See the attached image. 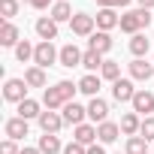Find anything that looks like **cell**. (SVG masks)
Here are the masks:
<instances>
[{"label":"cell","instance_id":"1","mask_svg":"<svg viewBox=\"0 0 154 154\" xmlns=\"http://www.w3.org/2000/svg\"><path fill=\"white\" fill-rule=\"evenodd\" d=\"M57 60H60V48H54V42H39V45H36V51H33V66L48 69V66L57 63Z\"/></svg>","mask_w":154,"mask_h":154},{"label":"cell","instance_id":"2","mask_svg":"<svg viewBox=\"0 0 154 154\" xmlns=\"http://www.w3.org/2000/svg\"><path fill=\"white\" fill-rule=\"evenodd\" d=\"M3 100L6 103H24L27 100V82L24 79H6V85H3Z\"/></svg>","mask_w":154,"mask_h":154},{"label":"cell","instance_id":"3","mask_svg":"<svg viewBox=\"0 0 154 154\" xmlns=\"http://www.w3.org/2000/svg\"><path fill=\"white\" fill-rule=\"evenodd\" d=\"M94 27H97V18H94V15H88V12H75V15H72V21H69V30H72L75 36H91V33H94Z\"/></svg>","mask_w":154,"mask_h":154},{"label":"cell","instance_id":"4","mask_svg":"<svg viewBox=\"0 0 154 154\" xmlns=\"http://www.w3.org/2000/svg\"><path fill=\"white\" fill-rule=\"evenodd\" d=\"M60 115H63V121L66 124H72V127H79V124H85V118H88V106H82V103H66L63 109H60Z\"/></svg>","mask_w":154,"mask_h":154},{"label":"cell","instance_id":"5","mask_svg":"<svg viewBox=\"0 0 154 154\" xmlns=\"http://www.w3.org/2000/svg\"><path fill=\"white\" fill-rule=\"evenodd\" d=\"M127 66H130V79L133 82H148L154 75V63H148L145 57H133Z\"/></svg>","mask_w":154,"mask_h":154},{"label":"cell","instance_id":"6","mask_svg":"<svg viewBox=\"0 0 154 154\" xmlns=\"http://www.w3.org/2000/svg\"><path fill=\"white\" fill-rule=\"evenodd\" d=\"M124 33H130V36H136V33H142V27H145V21H142V9H133V12H124L121 15V24H118Z\"/></svg>","mask_w":154,"mask_h":154},{"label":"cell","instance_id":"7","mask_svg":"<svg viewBox=\"0 0 154 154\" xmlns=\"http://www.w3.org/2000/svg\"><path fill=\"white\" fill-rule=\"evenodd\" d=\"M36 121H39L42 133H54V136H57V133H60V127L66 124V121H63V115H60V112H51V109H45Z\"/></svg>","mask_w":154,"mask_h":154},{"label":"cell","instance_id":"8","mask_svg":"<svg viewBox=\"0 0 154 154\" xmlns=\"http://www.w3.org/2000/svg\"><path fill=\"white\" fill-rule=\"evenodd\" d=\"M112 97H115L118 103H133V97H136L133 79H118V82H112Z\"/></svg>","mask_w":154,"mask_h":154},{"label":"cell","instance_id":"9","mask_svg":"<svg viewBox=\"0 0 154 154\" xmlns=\"http://www.w3.org/2000/svg\"><path fill=\"white\" fill-rule=\"evenodd\" d=\"M133 112L136 115H145V118H151V112H154V94L151 91H136V97H133Z\"/></svg>","mask_w":154,"mask_h":154},{"label":"cell","instance_id":"10","mask_svg":"<svg viewBox=\"0 0 154 154\" xmlns=\"http://www.w3.org/2000/svg\"><path fill=\"white\" fill-rule=\"evenodd\" d=\"M88 118L100 127L103 121H109V103L106 100H100V97H91V103H88Z\"/></svg>","mask_w":154,"mask_h":154},{"label":"cell","instance_id":"11","mask_svg":"<svg viewBox=\"0 0 154 154\" xmlns=\"http://www.w3.org/2000/svg\"><path fill=\"white\" fill-rule=\"evenodd\" d=\"M36 36H39V42H51V39H57V21L54 18H36Z\"/></svg>","mask_w":154,"mask_h":154},{"label":"cell","instance_id":"12","mask_svg":"<svg viewBox=\"0 0 154 154\" xmlns=\"http://www.w3.org/2000/svg\"><path fill=\"white\" fill-rule=\"evenodd\" d=\"M118 136H121V124H115V121H103L97 127V142L100 145H112Z\"/></svg>","mask_w":154,"mask_h":154},{"label":"cell","instance_id":"13","mask_svg":"<svg viewBox=\"0 0 154 154\" xmlns=\"http://www.w3.org/2000/svg\"><path fill=\"white\" fill-rule=\"evenodd\" d=\"M18 42H21V30H18L12 21H3V24H0V45L15 48Z\"/></svg>","mask_w":154,"mask_h":154},{"label":"cell","instance_id":"14","mask_svg":"<svg viewBox=\"0 0 154 154\" xmlns=\"http://www.w3.org/2000/svg\"><path fill=\"white\" fill-rule=\"evenodd\" d=\"M88 48H91V51L106 54V51H112V36H109L106 30H94V33L88 36Z\"/></svg>","mask_w":154,"mask_h":154},{"label":"cell","instance_id":"15","mask_svg":"<svg viewBox=\"0 0 154 154\" xmlns=\"http://www.w3.org/2000/svg\"><path fill=\"white\" fill-rule=\"evenodd\" d=\"M42 106H45V109H51V112H57V109H63V106H66V97L57 91V85H51V88H45V91H42Z\"/></svg>","mask_w":154,"mask_h":154},{"label":"cell","instance_id":"16","mask_svg":"<svg viewBox=\"0 0 154 154\" xmlns=\"http://www.w3.org/2000/svg\"><path fill=\"white\" fill-rule=\"evenodd\" d=\"M3 133H6V139H15V142H18V139L27 136V121L15 115V118H9V121L3 124Z\"/></svg>","mask_w":154,"mask_h":154},{"label":"cell","instance_id":"17","mask_svg":"<svg viewBox=\"0 0 154 154\" xmlns=\"http://www.w3.org/2000/svg\"><path fill=\"white\" fill-rule=\"evenodd\" d=\"M82 54H85V51H79V48L69 42V45H63V48H60V60H57V63H60V66H66V69L82 66Z\"/></svg>","mask_w":154,"mask_h":154},{"label":"cell","instance_id":"18","mask_svg":"<svg viewBox=\"0 0 154 154\" xmlns=\"http://www.w3.org/2000/svg\"><path fill=\"white\" fill-rule=\"evenodd\" d=\"M72 142H79V145H94L97 142V127L94 124H79L75 127V133H72Z\"/></svg>","mask_w":154,"mask_h":154},{"label":"cell","instance_id":"19","mask_svg":"<svg viewBox=\"0 0 154 154\" xmlns=\"http://www.w3.org/2000/svg\"><path fill=\"white\" fill-rule=\"evenodd\" d=\"M94 18H97V27H100V30H106V33H109L112 27H118V24H121V15H118L115 9H100Z\"/></svg>","mask_w":154,"mask_h":154},{"label":"cell","instance_id":"20","mask_svg":"<svg viewBox=\"0 0 154 154\" xmlns=\"http://www.w3.org/2000/svg\"><path fill=\"white\" fill-rule=\"evenodd\" d=\"M24 82H27V88H45V85H48L45 69H42V66H27V69H24Z\"/></svg>","mask_w":154,"mask_h":154},{"label":"cell","instance_id":"21","mask_svg":"<svg viewBox=\"0 0 154 154\" xmlns=\"http://www.w3.org/2000/svg\"><path fill=\"white\" fill-rule=\"evenodd\" d=\"M100 85H103V79H100V75H94V72H88V75H82V79H79V91L88 94V97H97V94H100Z\"/></svg>","mask_w":154,"mask_h":154},{"label":"cell","instance_id":"22","mask_svg":"<svg viewBox=\"0 0 154 154\" xmlns=\"http://www.w3.org/2000/svg\"><path fill=\"white\" fill-rule=\"evenodd\" d=\"M139 127H142V118L136 115V112H127L124 118H121V133L130 139V136H139Z\"/></svg>","mask_w":154,"mask_h":154},{"label":"cell","instance_id":"23","mask_svg":"<svg viewBox=\"0 0 154 154\" xmlns=\"http://www.w3.org/2000/svg\"><path fill=\"white\" fill-rule=\"evenodd\" d=\"M36 148H39L42 154H57V151H63V145H60V139H57L54 133H42L39 142H36Z\"/></svg>","mask_w":154,"mask_h":154},{"label":"cell","instance_id":"24","mask_svg":"<svg viewBox=\"0 0 154 154\" xmlns=\"http://www.w3.org/2000/svg\"><path fill=\"white\" fill-rule=\"evenodd\" d=\"M72 15H75V12H72V6L66 3V0H57V3L51 6V12H48V18H54L57 24H60V21H72Z\"/></svg>","mask_w":154,"mask_h":154},{"label":"cell","instance_id":"25","mask_svg":"<svg viewBox=\"0 0 154 154\" xmlns=\"http://www.w3.org/2000/svg\"><path fill=\"white\" fill-rule=\"evenodd\" d=\"M148 48H151V39H148L145 33L130 36V54H133V57H145V54H148Z\"/></svg>","mask_w":154,"mask_h":154},{"label":"cell","instance_id":"26","mask_svg":"<svg viewBox=\"0 0 154 154\" xmlns=\"http://www.w3.org/2000/svg\"><path fill=\"white\" fill-rule=\"evenodd\" d=\"M103 63H106V57H103L100 51H91V48H88V51L82 54V66H85L88 72H97V69H103Z\"/></svg>","mask_w":154,"mask_h":154},{"label":"cell","instance_id":"27","mask_svg":"<svg viewBox=\"0 0 154 154\" xmlns=\"http://www.w3.org/2000/svg\"><path fill=\"white\" fill-rule=\"evenodd\" d=\"M42 115V109H39V103L36 100H24V103H18V118H24V121H30V118H39Z\"/></svg>","mask_w":154,"mask_h":154},{"label":"cell","instance_id":"28","mask_svg":"<svg viewBox=\"0 0 154 154\" xmlns=\"http://www.w3.org/2000/svg\"><path fill=\"white\" fill-rule=\"evenodd\" d=\"M100 79H106V82H118V79H121V63H118V60H106L103 69H100Z\"/></svg>","mask_w":154,"mask_h":154},{"label":"cell","instance_id":"29","mask_svg":"<svg viewBox=\"0 0 154 154\" xmlns=\"http://www.w3.org/2000/svg\"><path fill=\"white\" fill-rule=\"evenodd\" d=\"M124 154H148V139H142V136H130Z\"/></svg>","mask_w":154,"mask_h":154},{"label":"cell","instance_id":"30","mask_svg":"<svg viewBox=\"0 0 154 154\" xmlns=\"http://www.w3.org/2000/svg\"><path fill=\"white\" fill-rule=\"evenodd\" d=\"M33 51H36V45H30L27 39H21V42L15 45V57H18L21 63H27V60H33Z\"/></svg>","mask_w":154,"mask_h":154},{"label":"cell","instance_id":"31","mask_svg":"<svg viewBox=\"0 0 154 154\" xmlns=\"http://www.w3.org/2000/svg\"><path fill=\"white\" fill-rule=\"evenodd\" d=\"M0 15L3 21H12L18 15V0H0Z\"/></svg>","mask_w":154,"mask_h":154},{"label":"cell","instance_id":"32","mask_svg":"<svg viewBox=\"0 0 154 154\" xmlns=\"http://www.w3.org/2000/svg\"><path fill=\"white\" fill-rule=\"evenodd\" d=\"M139 136H142V139H148V142H154V115H151V118H142Z\"/></svg>","mask_w":154,"mask_h":154},{"label":"cell","instance_id":"33","mask_svg":"<svg viewBox=\"0 0 154 154\" xmlns=\"http://www.w3.org/2000/svg\"><path fill=\"white\" fill-rule=\"evenodd\" d=\"M0 154H21V148H18L15 139H3V145H0Z\"/></svg>","mask_w":154,"mask_h":154},{"label":"cell","instance_id":"34","mask_svg":"<svg viewBox=\"0 0 154 154\" xmlns=\"http://www.w3.org/2000/svg\"><path fill=\"white\" fill-rule=\"evenodd\" d=\"M63 154H88V148L79 142H69V145H63Z\"/></svg>","mask_w":154,"mask_h":154},{"label":"cell","instance_id":"35","mask_svg":"<svg viewBox=\"0 0 154 154\" xmlns=\"http://www.w3.org/2000/svg\"><path fill=\"white\" fill-rule=\"evenodd\" d=\"M30 6H33V9H48V6H54V0H33Z\"/></svg>","mask_w":154,"mask_h":154},{"label":"cell","instance_id":"36","mask_svg":"<svg viewBox=\"0 0 154 154\" xmlns=\"http://www.w3.org/2000/svg\"><path fill=\"white\" fill-rule=\"evenodd\" d=\"M88 154H106V148L100 142H94V145H88Z\"/></svg>","mask_w":154,"mask_h":154},{"label":"cell","instance_id":"37","mask_svg":"<svg viewBox=\"0 0 154 154\" xmlns=\"http://www.w3.org/2000/svg\"><path fill=\"white\" fill-rule=\"evenodd\" d=\"M100 9H115V0H97Z\"/></svg>","mask_w":154,"mask_h":154},{"label":"cell","instance_id":"38","mask_svg":"<svg viewBox=\"0 0 154 154\" xmlns=\"http://www.w3.org/2000/svg\"><path fill=\"white\" fill-rule=\"evenodd\" d=\"M139 9H154V0H139Z\"/></svg>","mask_w":154,"mask_h":154},{"label":"cell","instance_id":"39","mask_svg":"<svg viewBox=\"0 0 154 154\" xmlns=\"http://www.w3.org/2000/svg\"><path fill=\"white\" fill-rule=\"evenodd\" d=\"M21 154H42L39 148H21Z\"/></svg>","mask_w":154,"mask_h":154},{"label":"cell","instance_id":"40","mask_svg":"<svg viewBox=\"0 0 154 154\" xmlns=\"http://www.w3.org/2000/svg\"><path fill=\"white\" fill-rule=\"evenodd\" d=\"M130 3V0H115V6H127Z\"/></svg>","mask_w":154,"mask_h":154},{"label":"cell","instance_id":"41","mask_svg":"<svg viewBox=\"0 0 154 154\" xmlns=\"http://www.w3.org/2000/svg\"><path fill=\"white\" fill-rule=\"evenodd\" d=\"M24 3H33V0H24Z\"/></svg>","mask_w":154,"mask_h":154},{"label":"cell","instance_id":"42","mask_svg":"<svg viewBox=\"0 0 154 154\" xmlns=\"http://www.w3.org/2000/svg\"><path fill=\"white\" fill-rule=\"evenodd\" d=\"M54 3H57V0H54Z\"/></svg>","mask_w":154,"mask_h":154}]
</instances>
